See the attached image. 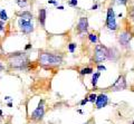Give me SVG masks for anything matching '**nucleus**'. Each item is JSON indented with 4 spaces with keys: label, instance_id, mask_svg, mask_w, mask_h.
<instances>
[{
    "label": "nucleus",
    "instance_id": "473e14b6",
    "mask_svg": "<svg viewBox=\"0 0 134 124\" xmlns=\"http://www.w3.org/2000/svg\"><path fill=\"white\" fill-rule=\"evenodd\" d=\"M133 30H134V27H133Z\"/></svg>",
    "mask_w": 134,
    "mask_h": 124
},
{
    "label": "nucleus",
    "instance_id": "2eb2a0df",
    "mask_svg": "<svg viewBox=\"0 0 134 124\" xmlns=\"http://www.w3.org/2000/svg\"><path fill=\"white\" fill-rule=\"evenodd\" d=\"M88 40L91 41L92 44H96V43H98V36L96 35V34H88Z\"/></svg>",
    "mask_w": 134,
    "mask_h": 124
},
{
    "label": "nucleus",
    "instance_id": "39448f33",
    "mask_svg": "<svg viewBox=\"0 0 134 124\" xmlns=\"http://www.w3.org/2000/svg\"><path fill=\"white\" fill-rule=\"evenodd\" d=\"M119 43L121 45V47H123L125 49H129L130 48V44H131V39H132V34L130 32V30L125 29L122 30L119 34Z\"/></svg>",
    "mask_w": 134,
    "mask_h": 124
},
{
    "label": "nucleus",
    "instance_id": "f8f14e48",
    "mask_svg": "<svg viewBox=\"0 0 134 124\" xmlns=\"http://www.w3.org/2000/svg\"><path fill=\"white\" fill-rule=\"evenodd\" d=\"M19 18H24V19H27V20H32L34 16L30 11H23V12H19V14H17Z\"/></svg>",
    "mask_w": 134,
    "mask_h": 124
},
{
    "label": "nucleus",
    "instance_id": "dca6fc26",
    "mask_svg": "<svg viewBox=\"0 0 134 124\" xmlns=\"http://www.w3.org/2000/svg\"><path fill=\"white\" fill-rule=\"evenodd\" d=\"M16 3H17V5H18L20 8H25V7H27L28 1H27V0H16Z\"/></svg>",
    "mask_w": 134,
    "mask_h": 124
},
{
    "label": "nucleus",
    "instance_id": "9d476101",
    "mask_svg": "<svg viewBox=\"0 0 134 124\" xmlns=\"http://www.w3.org/2000/svg\"><path fill=\"white\" fill-rule=\"evenodd\" d=\"M96 109H103L108 104V96L106 94H99L97 95V98H96Z\"/></svg>",
    "mask_w": 134,
    "mask_h": 124
},
{
    "label": "nucleus",
    "instance_id": "20e7f679",
    "mask_svg": "<svg viewBox=\"0 0 134 124\" xmlns=\"http://www.w3.org/2000/svg\"><path fill=\"white\" fill-rule=\"evenodd\" d=\"M105 26L107 27V29H110L112 31H115L119 29L116 22V17H115V12L114 9L112 7H108L106 10V20H105Z\"/></svg>",
    "mask_w": 134,
    "mask_h": 124
},
{
    "label": "nucleus",
    "instance_id": "393cba45",
    "mask_svg": "<svg viewBox=\"0 0 134 124\" xmlns=\"http://www.w3.org/2000/svg\"><path fill=\"white\" fill-rule=\"evenodd\" d=\"M98 7H99V5H98V3H95V5H93V6H92L91 10H96V9H97Z\"/></svg>",
    "mask_w": 134,
    "mask_h": 124
},
{
    "label": "nucleus",
    "instance_id": "ddd939ff",
    "mask_svg": "<svg viewBox=\"0 0 134 124\" xmlns=\"http://www.w3.org/2000/svg\"><path fill=\"white\" fill-rule=\"evenodd\" d=\"M100 77V72H96V73H93V77H92V85L96 87L97 85V82H98V78Z\"/></svg>",
    "mask_w": 134,
    "mask_h": 124
},
{
    "label": "nucleus",
    "instance_id": "6e6552de",
    "mask_svg": "<svg viewBox=\"0 0 134 124\" xmlns=\"http://www.w3.org/2000/svg\"><path fill=\"white\" fill-rule=\"evenodd\" d=\"M127 84H126V78L124 75H120L116 78V81L111 85V88L114 92H119V91H124L126 89Z\"/></svg>",
    "mask_w": 134,
    "mask_h": 124
},
{
    "label": "nucleus",
    "instance_id": "f03ea898",
    "mask_svg": "<svg viewBox=\"0 0 134 124\" xmlns=\"http://www.w3.org/2000/svg\"><path fill=\"white\" fill-rule=\"evenodd\" d=\"M63 56L59 54H53L47 52H41L39 54V64L47 67H54V66H59L63 64Z\"/></svg>",
    "mask_w": 134,
    "mask_h": 124
},
{
    "label": "nucleus",
    "instance_id": "423d86ee",
    "mask_svg": "<svg viewBox=\"0 0 134 124\" xmlns=\"http://www.w3.org/2000/svg\"><path fill=\"white\" fill-rule=\"evenodd\" d=\"M45 101L44 100H40L38 103V106L36 107V110L32 112L31 114V120L32 121H41L45 115Z\"/></svg>",
    "mask_w": 134,
    "mask_h": 124
},
{
    "label": "nucleus",
    "instance_id": "7c9ffc66",
    "mask_svg": "<svg viewBox=\"0 0 134 124\" xmlns=\"http://www.w3.org/2000/svg\"><path fill=\"white\" fill-rule=\"evenodd\" d=\"M84 124H90V121H88V122H86V123H84Z\"/></svg>",
    "mask_w": 134,
    "mask_h": 124
},
{
    "label": "nucleus",
    "instance_id": "f257e3e1",
    "mask_svg": "<svg viewBox=\"0 0 134 124\" xmlns=\"http://www.w3.org/2000/svg\"><path fill=\"white\" fill-rule=\"evenodd\" d=\"M29 65V57L26 53L18 52L8 56V66L11 69H26Z\"/></svg>",
    "mask_w": 134,
    "mask_h": 124
},
{
    "label": "nucleus",
    "instance_id": "4be33fe9",
    "mask_svg": "<svg viewBox=\"0 0 134 124\" xmlns=\"http://www.w3.org/2000/svg\"><path fill=\"white\" fill-rule=\"evenodd\" d=\"M77 3H78V0H69L68 1V5L70 7H77Z\"/></svg>",
    "mask_w": 134,
    "mask_h": 124
},
{
    "label": "nucleus",
    "instance_id": "f3484780",
    "mask_svg": "<svg viewBox=\"0 0 134 124\" xmlns=\"http://www.w3.org/2000/svg\"><path fill=\"white\" fill-rule=\"evenodd\" d=\"M0 19H1L2 21H7L8 20V16H7V12L5 9L0 10Z\"/></svg>",
    "mask_w": 134,
    "mask_h": 124
},
{
    "label": "nucleus",
    "instance_id": "1a4fd4ad",
    "mask_svg": "<svg viewBox=\"0 0 134 124\" xmlns=\"http://www.w3.org/2000/svg\"><path fill=\"white\" fill-rule=\"evenodd\" d=\"M88 19L87 17H81L78 19V22H77V32L78 34H86L88 31Z\"/></svg>",
    "mask_w": 134,
    "mask_h": 124
},
{
    "label": "nucleus",
    "instance_id": "c85d7f7f",
    "mask_svg": "<svg viewBox=\"0 0 134 124\" xmlns=\"http://www.w3.org/2000/svg\"><path fill=\"white\" fill-rule=\"evenodd\" d=\"M57 9L58 10H64V6H57Z\"/></svg>",
    "mask_w": 134,
    "mask_h": 124
},
{
    "label": "nucleus",
    "instance_id": "2f4dec72",
    "mask_svg": "<svg viewBox=\"0 0 134 124\" xmlns=\"http://www.w3.org/2000/svg\"><path fill=\"white\" fill-rule=\"evenodd\" d=\"M132 124H134V122H132Z\"/></svg>",
    "mask_w": 134,
    "mask_h": 124
},
{
    "label": "nucleus",
    "instance_id": "aec40b11",
    "mask_svg": "<svg viewBox=\"0 0 134 124\" xmlns=\"http://www.w3.org/2000/svg\"><path fill=\"white\" fill-rule=\"evenodd\" d=\"M114 2L116 5H120V6H126L129 0H114Z\"/></svg>",
    "mask_w": 134,
    "mask_h": 124
},
{
    "label": "nucleus",
    "instance_id": "c756f323",
    "mask_svg": "<svg viewBox=\"0 0 134 124\" xmlns=\"http://www.w3.org/2000/svg\"><path fill=\"white\" fill-rule=\"evenodd\" d=\"M3 68H5V66H3V65H2V63H0V72H1V71H2V69H3Z\"/></svg>",
    "mask_w": 134,
    "mask_h": 124
},
{
    "label": "nucleus",
    "instance_id": "9b49d317",
    "mask_svg": "<svg viewBox=\"0 0 134 124\" xmlns=\"http://www.w3.org/2000/svg\"><path fill=\"white\" fill-rule=\"evenodd\" d=\"M46 17H47V11L46 8H40L38 10V21L41 27H45L46 25Z\"/></svg>",
    "mask_w": 134,
    "mask_h": 124
},
{
    "label": "nucleus",
    "instance_id": "4468645a",
    "mask_svg": "<svg viewBox=\"0 0 134 124\" xmlns=\"http://www.w3.org/2000/svg\"><path fill=\"white\" fill-rule=\"evenodd\" d=\"M94 73V69L92 67H85V68H82L79 71V74L81 75H90V74H93Z\"/></svg>",
    "mask_w": 134,
    "mask_h": 124
},
{
    "label": "nucleus",
    "instance_id": "5701e85b",
    "mask_svg": "<svg viewBox=\"0 0 134 124\" xmlns=\"http://www.w3.org/2000/svg\"><path fill=\"white\" fill-rule=\"evenodd\" d=\"M97 71L98 72H100V71H104L105 72L106 71V67L104 65H102V64H97Z\"/></svg>",
    "mask_w": 134,
    "mask_h": 124
},
{
    "label": "nucleus",
    "instance_id": "a878e982",
    "mask_svg": "<svg viewBox=\"0 0 134 124\" xmlns=\"http://www.w3.org/2000/svg\"><path fill=\"white\" fill-rule=\"evenodd\" d=\"M3 26H5V21H2L1 20V21H0V31L3 30Z\"/></svg>",
    "mask_w": 134,
    "mask_h": 124
},
{
    "label": "nucleus",
    "instance_id": "7ed1b4c3",
    "mask_svg": "<svg viewBox=\"0 0 134 124\" xmlns=\"http://www.w3.org/2000/svg\"><path fill=\"white\" fill-rule=\"evenodd\" d=\"M108 55H110V48L104 46L103 44L96 45L94 48V61L96 64H100L104 60L108 59Z\"/></svg>",
    "mask_w": 134,
    "mask_h": 124
},
{
    "label": "nucleus",
    "instance_id": "cd10ccee",
    "mask_svg": "<svg viewBox=\"0 0 134 124\" xmlns=\"http://www.w3.org/2000/svg\"><path fill=\"white\" fill-rule=\"evenodd\" d=\"M29 48H31V44H27V46L25 47V50H27V49H29Z\"/></svg>",
    "mask_w": 134,
    "mask_h": 124
},
{
    "label": "nucleus",
    "instance_id": "412c9836",
    "mask_svg": "<svg viewBox=\"0 0 134 124\" xmlns=\"http://www.w3.org/2000/svg\"><path fill=\"white\" fill-rule=\"evenodd\" d=\"M129 17L132 20H134V5L129 9Z\"/></svg>",
    "mask_w": 134,
    "mask_h": 124
},
{
    "label": "nucleus",
    "instance_id": "b1692460",
    "mask_svg": "<svg viewBox=\"0 0 134 124\" xmlns=\"http://www.w3.org/2000/svg\"><path fill=\"white\" fill-rule=\"evenodd\" d=\"M87 102H88V97H86V98H84V100H82L79 104H81L82 106H84V105H86V104H87Z\"/></svg>",
    "mask_w": 134,
    "mask_h": 124
},
{
    "label": "nucleus",
    "instance_id": "bb28decb",
    "mask_svg": "<svg viewBox=\"0 0 134 124\" xmlns=\"http://www.w3.org/2000/svg\"><path fill=\"white\" fill-rule=\"evenodd\" d=\"M48 3H50V5H57V1L56 0H48Z\"/></svg>",
    "mask_w": 134,
    "mask_h": 124
},
{
    "label": "nucleus",
    "instance_id": "0eeeda50",
    "mask_svg": "<svg viewBox=\"0 0 134 124\" xmlns=\"http://www.w3.org/2000/svg\"><path fill=\"white\" fill-rule=\"evenodd\" d=\"M18 25H19V28H20V30H21V32L25 34V35H29V34H31V32L34 31V25L31 22V20L19 18Z\"/></svg>",
    "mask_w": 134,
    "mask_h": 124
},
{
    "label": "nucleus",
    "instance_id": "a211bd4d",
    "mask_svg": "<svg viewBox=\"0 0 134 124\" xmlns=\"http://www.w3.org/2000/svg\"><path fill=\"white\" fill-rule=\"evenodd\" d=\"M87 97H88V102H91V103H93V104H94V103L96 102V98H97V95L94 94V93H92Z\"/></svg>",
    "mask_w": 134,
    "mask_h": 124
},
{
    "label": "nucleus",
    "instance_id": "6ab92c4d",
    "mask_svg": "<svg viewBox=\"0 0 134 124\" xmlns=\"http://www.w3.org/2000/svg\"><path fill=\"white\" fill-rule=\"evenodd\" d=\"M75 49H76V44H75V43H70L68 45V52L70 54H73L75 52Z\"/></svg>",
    "mask_w": 134,
    "mask_h": 124
}]
</instances>
